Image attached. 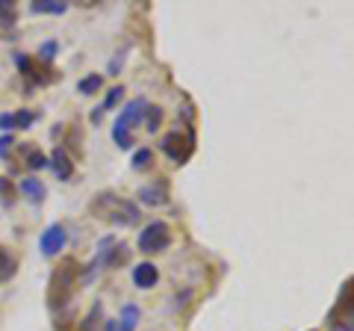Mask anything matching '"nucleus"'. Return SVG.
I'll return each mask as SVG.
<instances>
[{
  "label": "nucleus",
  "mask_w": 354,
  "mask_h": 331,
  "mask_svg": "<svg viewBox=\"0 0 354 331\" xmlns=\"http://www.w3.org/2000/svg\"><path fill=\"white\" fill-rule=\"evenodd\" d=\"M12 145H15V136L12 134H3V136H0V157H9V151H12Z\"/></svg>",
  "instance_id": "25"
},
{
  "label": "nucleus",
  "mask_w": 354,
  "mask_h": 331,
  "mask_svg": "<svg viewBox=\"0 0 354 331\" xmlns=\"http://www.w3.org/2000/svg\"><path fill=\"white\" fill-rule=\"evenodd\" d=\"M171 246V228L162 222V219H153L151 225L142 228L139 234V251L142 255H160Z\"/></svg>",
  "instance_id": "4"
},
{
  "label": "nucleus",
  "mask_w": 354,
  "mask_h": 331,
  "mask_svg": "<svg viewBox=\"0 0 354 331\" xmlns=\"http://www.w3.org/2000/svg\"><path fill=\"white\" fill-rule=\"evenodd\" d=\"M18 190H21V195H24L27 202H32V204H41L44 198H48V186H44L39 178H24Z\"/></svg>",
  "instance_id": "10"
},
{
  "label": "nucleus",
  "mask_w": 354,
  "mask_h": 331,
  "mask_svg": "<svg viewBox=\"0 0 354 331\" xmlns=\"http://www.w3.org/2000/svg\"><path fill=\"white\" fill-rule=\"evenodd\" d=\"M113 139L118 142V148H130V145H133L130 130H127V127H121V125H113Z\"/></svg>",
  "instance_id": "24"
},
{
  "label": "nucleus",
  "mask_w": 354,
  "mask_h": 331,
  "mask_svg": "<svg viewBox=\"0 0 354 331\" xmlns=\"http://www.w3.org/2000/svg\"><path fill=\"white\" fill-rule=\"evenodd\" d=\"M32 121H36L32 109H15V113H9V127L12 130H27L32 127Z\"/></svg>",
  "instance_id": "13"
},
{
  "label": "nucleus",
  "mask_w": 354,
  "mask_h": 331,
  "mask_svg": "<svg viewBox=\"0 0 354 331\" xmlns=\"http://www.w3.org/2000/svg\"><path fill=\"white\" fill-rule=\"evenodd\" d=\"M97 328H101V305H92V311H88V316L83 319L77 331H97Z\"/></svg>",
  "instance_id": "17"
},
{
  "label": "nucleus",
  "mask_w": 354,
  "mask_h": 331,
  "mask_svg": "<svg viewBox=\"0 0 354 331\" xmlns=\"http://www.w3.org/2000/svg\"><path fill=\"white\" fill-rule=\"evenodd\" d=\"M18 21V9L9 0H0V27H12Z\"/></svg>",
  "instance_id": "16"
},
{
  "label": "nucleus",
  "mask_w": 354,
  "mask_h": 331,
  "mask_svg": "<svg viewBox=\"0 0 354 331\" xmlns=\"http://www.w3.org/2000/svg\"><path fill=\"white\" fill-rule=\"evenodd\" d=\"M136 323H139V307L136 305H124V307H121V328H124V331H133V328H136Z\"/></svg>",
  "instance_id": "15"
},
{
  "label": "nucleus",
  "mask_w": 354,
  "mask_h": 331,
  "mask_svg": "<svg viewBox=\"0 0 354 331\" xmlns=\"http://www.w3.org/2000/svg\"><path fill=\"white\" fill-rule=\"evenodd\" d=\"M15 272H18V258L6 246H0V284L12 281Z\"/></svg>",
  "instance_id": "11"
},
{
  "label": "nucleus",
  "mask_w": 354,
  "mask_h": 331,
  "mask_svg": "<svg viewBox=\"0 0 354 331\" xmlns=\"http://www.w3.org/2000/svg\"><path fill=\"white\" fill-rule=\"evenodd\" d=\"M24 154H27V166L30 169H48V157H44V154L39 151V148H24Z\"/></svg>",
  "instance_id": "19"
},
{
  "label": "nucleus",
  "mask_w": 354,
  "mask_h": 331,
  "mask_svg": "<svg viewBox=\"0 0 354 331\" xmlns=\"http://www.w3.org/2000/svg\"><path fill=\"white\" fill-rule=\"evenodd\" d=\"M124 98V86H113V89L106 92V98H104V104H101V109H113V107H118V101Z\"/></svg>",
  "instance_id": "21"
},
{
  "label": "nucleus",
  "mask_w": 354,
  "mask_h": 331,
  "mask_svg": "<svg viewBox=\"0 0 354 331\" xmlns=\"http://www.w3.org/2000/svg\"><path fill=\"white\" fill-rule=\"evenodd\" d=\"M121 57H124V51H118V53H115L113 65H109V74H118V69H121Z\"/></svg>",
  "instance_id": "26"
},
{
  "label": "nucleus",
  "mask_w": 354,
  "mask_h": 331,
  "mask_svg": "<svg viewBox=\"0 0 354 331\" xmlns=\"http://www.w3.org/2000/svg\"><path fill=\"white\" fill-rule=\"evenodd\" d=\"M104 331H124V328H121V325L115 323V319H109V323L104 325Z\"/></svg>",
  "instance_id": "27"
},
{
  "label": "nucleus",
  "mask_w": 354,
  "mask_h": 331,
  "mask_svg": "<svg viewBox=\"0 0 354 331\" xmlns=\"http://www.w3.org/2000/svg\"><path fill=\"white\" fill-rule=\"evenodd\" d=\"M57 51H59V42H53V39L41 42V48H39V60H41V62H50L53 57H57Z\"/></svg>",
  "instance_id": "22"
},
{
  "label": "nucleus",
  "mask_w": 354,
  "mask_h": 331,
  "mask_svg": "<svg viewBox=\"0 0 354 331\" xmlns=\"http://www.w3.org/2000/svg\"><path fill=\"white\" fill-rule=\"evenodd\" d=\"M151 160H153V151L151 148H139L136 154H133L130 166H133V169H145V166H151Z\"/></svg>",
  "instance_id": "20"
},
{
  "label": "nucleus",
  "mask_w": 354,
  "mask_h": 331,
  "mask_svg": "<svg viewBox=\"0 0 354 331\" xmlns=\"http://www.w3.org/2000/svg\"><path fill=\"white\" fill-rule=\"evenodd\" d=\"M83 278V267L77 258H65L53 267L48 278V307L50 311H65L74 296V287Z\"/></svg>",
  "instance_id": "1"
},
{
  "label": "nucleus",
  "mask_w": 354,
  "mask_h": 331,
  "mask_svg": "<svg viewBox=\"0 0 354 331\" xmlns=\"http://www.w3.org/2000/svg\"><path fill=\"white\" fill-rule=\"evenodd\" d=\"M145 116H148V130H151V134H157L160 125H162V109L160 107H148Z\"/></svg>",
  "instance_id": "23"
},
{
  "label": "nucleus",
  "mask_w": 354,
  "mask_h": 331,
  "mask_svg": "<svg viewBox=\"0 0 354 331\" xmlns=\"http://www.w3.org/2000/svg\"><path fill=\"white\" fill-rule=\"evenodd\" d=\"M160 148H162V154L169 160H174L177 166H183L195 151V134L192 130H171V134L162 136Z\"/></svg>",
  "instance_id": "3"
},
{
  "label": "nucleus",
  "mask_w": 354,
  "mask_h": 331,
  "mask_svg": "<svg viewBox=\"0 0 354 331\" xmlns=\"http://www.w3.org/2000/svg\"><path fill=\"white\" fill-rule=\"evenodd\" d=\"M101 86H104V77L101 74H88L86 80L77 83V92H80L83 98H88V95H95L97 89H101Z\"/></svg>",
  "instance_id": "14"
},
{
  "label": "nucleus",
  "mask_w": 354,
  "mask_h": 331,
  "mask_svg": "<svg viewBox=\"0 0 354 331\" xmlns=\"http://www.w3.org/2000/svg\"><path fill=\"white\" fill-rule=\"evenodd\" d=\"M48 166L53 169V175H57L59 181H71V178H74V163H71L68 151H65L62 145L53 148V154L48 157Z\"/></svg>",
  "instance_id": "7"
},
{
  "label": "nucleus",
  "mask_w": 354,
  "mask_h": 331,
  "mask_svg": "<svg viewBox=\"0 0 354 331\" xmlns=\"http://www.w3.org/2000/svg\"><path fill=\"white\" fill-rule=\"evenodd\" d=\"M30 12L32 15H62V12H68V3H62V0H32Z\"/></svg>",
  "instance_id": "12"
},
{
  "label": "nucleus",
  "mask_w": 354,
  "mask_h": 331,
  "mask_svg": "<svg viewBox=\"0 0 354 331\" xmlns=\"http://www.w3.org/2000/svg\"><path fill=\"white\" fill-rule=\"evenodd\" d=\"M145 109H148V101L145 98H133V101L121 109V116L115 118V125H121V127H136L142 118H145Z\"/></svg>",
  "instance_id": "6"
},
{
  "label": "nucleus",
  "mask_w": 354,
  "mask_h": 331,
  "mask_svg": "<svg viewBox=\"0 0 354 331\" xmlns=\"http://www.w3.org/2000/svg\"><path fill=\"white\" fill-rule=\"evenodd\" d=\"M15 186H12V181L9 178H0V202H3V207H12L15 204Z\"/></svg>",
  "instance_id": "18"
},
{
  "label": "nucleus",
  "mask_w": 354,
  "mask_h": 331,
  "mask_svg": "<svg viewBox=\"0 0 354 331\" xmlns=\"http://www.w3.org/2000/svg\"><path fill=\"white\" fill-rule=\"evenodd\" d=\"M130 275H133V284H136L139 290H151V287H157V281H160V272H157V267H153L151 260L136 263Z\"/></svg>",
  "instance_id": "8"
},
{
  "label": "nucleus",
  "mask_w": 354,
  "mask_h": 331,
  "mask_svg": "<svg viewBox=\"0 0 354 331\" xmlns=\"http://www.w3.org/2000/svg\"><path fill=\"white\" fill-rule=\"evenodd\" d=\"M65 242H68V237H65V228H62V225H50V228L39 237V249H41L44 258H57L59 251L65 249Z\"/></svg>",
  "instance_id": "5"
},
{
  "label": "nucleus",
  "mask_w": 354,
  "mask_h": 331,
  "mask_svg": "<svg viewBox=\"0 0 354 331\" xmlns=\"http://www.w3.org/2000/svg\"><path fill=\"white\" fill-rule=\"evenodd\" d=\"M88 213L95 219H104V222H113V225H136L139 222V204H133L130 198H121L115 193H101L88 204Z\"/></svg>",
  "instance_id": "2"
},
{
  "label": "nucleus",
  "mask_w": 354,
  "mask_h": 331,
  "mask_svg": "<svg viewBox=\"0 0 354 331\" xmlns=\"http://www.w3.org/2000/svg\"><path fill=\"white\" fill-rule=\"evenodd\" d=\"M139 202L151 204V207L165 204V202H169V186H165V181L153 184V186H142V190H139Z\"/></svg>",
  "instance_id": "9"
}]
</instances>
